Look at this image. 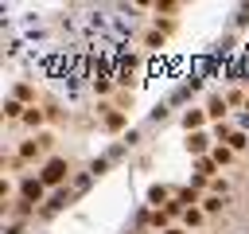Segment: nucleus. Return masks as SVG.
<instances>
[{
	"label": "nucleus",
	"instance_id": "7ed1b4c3",
	"mask_svg": "<svg viewBox=\"0 0 249 234\" xmlns=\"http://www.w3.org/2000/svg\"><path fill=\"white\" fill-rule=\"evenodd\" d=\"M187 148H191V152H202V148H206V133H195V136L187 140Z\"/></svg>",
	"mask_w": 249,
	"mask_h": 234
},
{
	"label": "nucleus",
	"instance_id": "f8f14e48",
	"mask_svg": "<svg viewBox=\"0 0 249 234\" xmlns=\"http://www.w3.org/2000/svg\"><path fill=\"white\" fill-rule=\"evenodd\" d=\"M167 234H183V230H175V226H171V230H167Z\"/></svg>",
	"mask_w": 249,
	"mask_h": 234
},
{
	"label": "nucleus",
	"instance_id": "20e7f679",
	"mask_svg": "<svg viewBox=\"0 0 249 234\" xmlns=\"http://www.w3.org/2000/svg\"><path fill=\"white\" fill-rule=\"evenodd\" d=\"M183 125H187V129H198V125H202V113H198V109H191V113L183 117Z\"/></svg>",
	"mask_w": 249,
	"mask_h": 234
},
{
	"label": "nucleus",
	"instance_id": "ddd939ff",
	"mask_svg": "<svg viewBox=\"0 0 249 234\" xmlns=\"http://www.w3.org/2000/svg\"><path fill=\"white\" fill-rule=\"evenodd\" d=\"M245 113H249V98H245Z\"/></svg>",
	"mask_w": 249,
	"mask_h": 234
},
{
	"label": "nucleus",
	"instance_id": "423d86ee",
	"mask_svg": "<svg viewBox=\"0 0 249 234\" xmlns=\"http://www.w3.org/2000/svg\"><path fill=\"white\" fill-rule=\"evenodd\" d=\"M245 144H249L245 133H230V148H245Z\"/></svg>",
	"mask_w": 249,
	"mask_h": 234
},
{
	"label": "nucleus",
	"instance_id": "39448f33",
	"mask_svg": "<svg viewBox=\"0 0 249 234\" xmlns=\"http://www.w3.org/2000/svg\"><path fill=\"white\" fill-rule=\"evenodd\" d=\"M206 113H210V117H222V113H226V101H222V98H214V101H210V109H206Z\"/></svg>",
	"mask_w": 249,
	"mask_h": 234
},
{
	"label": "nucleus",
	"instance_id": "f03ea898",
	"mask_svg": "<svg viewBox=\"0 0 249 234\" xmlns=\"http://www.w3.org/2000/svg\"><path fill=\"white\" fill-rule=\"evenodd\" d=\"M43 187H47L43 179H23V187H19V191H23V199H27V203H35V199H43Z\"/></svg>",
	"mask_w": 249,
	"mask_h": 234
},
{
	"label": "nucleus",
	"instance_id": "0eeeda50",
	"mask_svg": "<svg viewBox=\"0 0 249 234\" xmlns=\"http://www.w3.org/2000/svg\"><path fill=\"white\" fill-rule=\"evenodd\" d=\"M105 125H109V129H121V125H124V113H109Z\"/></svg>",
	"mask_w": 249,
	"mask_h": 234
},
{
	"label": "nucleus",
	"instance_id": "f257e3e1",
	"mask_svg": "<svg viewBox=\"0 0 249 234\" xmlns=\"http://www.w3.org/2000/svg\"><path fill=\"white\" fill-rule=\"evenodd\" d=\"M66 179V160H51L43 168V183H62Z\"/></svg>",
	"mask_w": 249,
	"mask_h": 234
},
{
	"label": "nucleus",
	"instance_id": "9d476101",
	"mask_svg": "<svg viewBox=\"0 0 249 234\" xmlns=\"http://www.w3.org/2000/svg\"><path fill=\"white\" fill-rule=\"evenodd\" d=\"M198 172L202 176H214V160H198Z\"/></svg>",
	"mask_w": 249,
	"mask_h": 234
},
{
	"label": "nucleus",
	"instance_id": "6e6552de",
	"mask_svg": "<svg viewBox=\"0 0 249 234\" xmlns=\"http://www.w3.org/2000/svg\"><path fill=\"white\" fill-rule=\"evenodd\" d=\"M4 113H8V117H19V113H23V105H19V101H8V105H4Z\"/></svg>",
	"mask_w": 249,
	"mask_h": 234
},
{
	"label": "nucleus",
	"instance_id": "1a4fd4ad",
	"mask_svg": "<svg viewBox=\"0 0 249 234\" xmlns=\"http://www.w3.org/2000/svg\"><path fill=\"white\" fill-rule=\"evenodd\" d=\"M23 121H27V125H39V121H43V113H39V109H27V113H23Z\"/></svg>",
	"mask_w": 249,
	"mask_h": 234
},
{
	"label": "nucleus",
	"instance_id": "9b49d317",
	"mask_svg": "<svg viewBox=\"0 0 249 234\" xmlns=\"http://www.w3.org/2000/svg\"><path fill=\"white\" fill-rule=\"evenodd\" d=\"M206 211H222V195H210L206 199Z\"/></svg>",
	"mask_w": 249,
	"mask_h": 234
}]
</instances>
